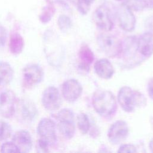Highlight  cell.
<instances>
[{"label": "cell", "instance_id": "1", "mask_svg": "<svg viewBox=\"0 0 153 153\" xmlns=\"http://www.w3.org/2000/svg\"><path fill=\"white\" fill-rule=\"evenodd\" d=\"M92 102L94 110L101 116L108 117L116 111L117 101L110 91H96L93 94Z\"/></svg>", "mask_w": 153, "mask_h": 153}, {"label": "cell", "instance_id": "2", "mask_svg": "<svg viewBox=\"0 0 153 153\" xmlns=\"http://www.w3.org/2000/svg\"><path fill=\"white\" fill-rule=\"evenodd\" d=\"M146 100L145 97L141 93L133 90L128 86L123 87L119 90L118 102L126 112H133L135 108L145 105Z\"/></svg>", "mask_w": 153, "mask_h": 153}, {"label": "cell", "instance_id": "3", "mask_svg": "<svg viewBox=\"0 0 153 153\" xmlns=\"http://www.w3.org/2000/svg\"><path fill=\"white\" fill-rule=\"evenodd\" d=\"M97 42L100 48L110 57L117 56L123 50L121 41L111 34H100L97 38Z\"/></svg>", "mask_w": 153, "mask_h": 153}, {"label": "cell", "instance_id": "4", "mask_svg": "<svg viewBox=\"0 0 153 153\" xmlns=\"http://www.w3.org/2000/svg\"><path fill=\"white\" fill-rule=\"evenodd\" d=\"M59 121L57 128L60 133L66 138H72L75 133L74 115L72 111L69 109H63L57 115Z\"/></svg>", "mask_w": 153, "mask_h": 153}, {"label": "cell", "instance_id": "5", "mask_svg": "<svg viewBox=\"0 0 153 153\" xmlns=\"http://www.w3.org/2000/svg\"><path fill=\"white\" fill-rule=\"evenodd\" d=\"M16 111L19 120L24 123L32 122L38 115L35 103L27 99H22L16 102Z\"/></svg>", "mask_w": 153, "mask_h": 153}, {"label": "cell", "instance_id": "6", "mask_svg": "<svg viewBox=\"0 0 153 153\" xmlns=\"http://www.w3.org/2000/svg\"><path fill=\"white\" fill-rule=\"evenodd\" d=\"M16 98L14 93L9 89L0 90V115L3 117L11 118L15 114Z\"/></svg>", "mask_w": 153, "mask_h": 153}, {"label": "cell", "instance_id": "7", "mask_svg": "<svg viewBox=\"0 0 153 153\" xmlns=\"http://www.w3.org/2000/svg\"><path fill=\"white\" fill-rule=\"evenodd\" d=\"M47 38L48 39H46L45 41V43L47 44L45 48L47 50L46 51L47 58L52 65L58 66L62 62L63 57V48L59 41L53 35H51Z\"/></svg>", "mask_w": 153, "mask_h": 153}, {"label": "cell", "instance_id": "8", "mask_svg": "<svg viewBox=\"0 0 153 153\" xmlns=\"http://www.w3.org/2000/svg\"><path fill=\"white\" fill-rule=\"evenodd\" d=\"M37 133L49 146L54 145L56 142L57 137L56 133V125L54 122L50 118L42 119L37 126Z\"/></svg>", "mask_w": 153, "mask_h": 153}, {"label": "cell", "instance_id": "9", "mask_svg": "<svg viewBox=\"0 0 153 153\" xmlns=\"http://www.w3.org/2000/svg\"><path fill=\"white\" fill-rule=\"evenodd\" d=\"M117 16L120 27L127 32L132 31L136 25V17L131 10L124 3L120 5L117 10Z\"/></svg>", "mask_w": 153, "mask_h": 153}, {"label": "cell", "instance_id": "10", "mask_svg": "<svg viewBox=\"0 0 153 153\" xmlns=\"http://www.w3.org/2000/svg\"><path fill=\"white\" fill-rule=\"evenodd\" d=\"M94 21L98 27L105 31L111 30L114 26L109 8L105 4L99 6L93 14Z\"/></svg>", "mask_w": 153, "mask_h": 153}, {"label": "cell", "instance_id": "11", "mask_svg": "<svg viewBox=\"0 0 153 153\" xmlns=\"http://www.w3.org/2000/svg\"><path fill=\"white\" fill-rule=\"evenodd\" d=\"M42 103L44 108L48 111L58 109L62 104V99L57 88L53 86L45 88L42 93Z\"/></svg>", "mask_w": 153, "mask_h": 153}, {"label": "cell", "instance_id": "12", "mask_svg": "<svg viewBox=\"0 0 153 153\" xmlns=\"http://www.w3.org/2000/svg\"><path fill=\"white\" fill-rule=\"evenodd\" d=\"M128 127L127 123L122 120L115 122L110 127L108 136L109 141L113 144H119L127 137Z\"/></svg>", "mask_w": 153, "mask_h": 153}, {"label": "cell", "instance_id": "13", "mask_svg": "<svg viewBox=\"0 0 153 153\" xmlns=\"http://www.w3.org/2000/svg\"><path fill=\"white\" fill-rule=\"evenodd\" d=\"M82 88L80 83L75 79L66 80L62 85V95L69 102H73L81 96Z\"/></svg>", "mask_w": 153, "mask_h": 153}, {"label": "cell", "instance_id": "14", "mask_svg": "<svg viewBox=\"0 0 153 153\" xmlns=\"http://www.w3.org/2000/svg\"><path fill=\"white\" fill-rule=\"evenodd\" d=\"M23 76L27 84L33 85L41 82L43 79L44 72L38 65L32 64L26 66L23 69Z\"/></svg>", "mask_w": 153, "mask_h": 153}, {"label": "cell", "instance_id": "15", "mask_svg": "<svg viewBox=\"0 0 153 153\" xmlns=\"http://www.w3.org/2000/svg\"><path fill=\"white\" fill-rule=\"evenodd\" d=\"M18 148L20 152H28L32 148V140L30 133L25 130L17 131L12 140Z\"/></svg>", "mask_w": 153, "mask_h": 153}, {"label": "cell", "instance_id": "16", "mask_svg": "<svg viewBox=\"0 0 153 153\" xmlns=\"http://www.w3.org/2000/svg\"><path fill=\"white\" fill-rule=\"evenodd\" d=\"M137 50L143 56L149 57L153 53V33L146 32L137 39Z\"/></svg>", "mask_w": 153, "mask_h": 153}, {"label": "cell", "instance_id": "17", "mask_svg": "<svg viewBox=\"0 0 153 153\" xmlns=\"http://www.w3.org/2000/svg\"><path fill=\"white\" fill-rule=\"evenodd\" d=\"M96 74L103 79L111 78L114 74V69L111 63L106 59L97 60L94 66Z\"/></svg>", "mask_w": 153, "mask_h": 153}, {"label": "cell", "instance_id": "18", "mask_svg": "<svg viewBox=\"0 0 153 153\" xmlns=\"http://www.w3.org/2000/svg\"><path fill=\"white\" fill-rule=\"evenodd\" d=\"M78 57L79 59V66L82 69L88 71L90 65L94 60V54L90 48L87 45H83L81 47Z\"/></svg>", "mask_w": 153, "mask_h": 153}, {"label": "cell", "instance_id": "19", "mask_svg": "<svg viewBox=\"0 0 153 153\" xmlns=\"http://www.w3.org/2000/svg\"><path fill=\"white\" fill-rule=\"evenodd\" d=\"M14 76V71L7 62H0V86L8 84Z\"/></svg>", "mask_w": 153, "mask_h": 153}, {"label": "cell", "instance_id": "20", "mask_svg": "<svg viewBox=\"0 0 153 153\" xmlns=\"http://www.w3.org/2000/svg\"><path fill=\"white\" fill-rule=\"evenodd\" d=\"M24 47V40L23 37L17 32L13 33L10 38L9 48L11 53L17 55L22 53Z\"/></svg>", "mask_w": 153, "mask_h": 153}, {"label": "cell", "instance_id": "21", "mask_svg": "<svg viewBox=\"0 0 153 153\" xmlns=\"http://www.w3.org/2000/svg\"><path fill=\"white\" fill-rule=\"evenodd\" d=\"M45 5L43 7L42 12L39 16V20L42 23L49 22L56 11V8L53 0H45Z\"/></svg>", "mask_w": 153, "mask_h": 153}, {"label": "cell", "instance_id": "22", "mask_svg": "<svg viewBox=\"0 0 153 153\" xmlns=\"http://www.w3.org/2000/svg\"><path fill=\"white\" fill-rule=\"evenodd\" d=\"M78 127L82 134H86L90 128V122L85 114L81 113L77 116Z\"/></svg>", "mask_w": 153, "mask_h": 153}, {"label": "cell", "instance_id": "23", "mask_svg": "<svg viewBox=\"0 0 153 153\" xmlns=\"http://www.w3.org/2000/svg\"><path fill=\"white\" fill-rule=\"evenodd\" d=\"M124 4L131 10L136 11H140L147 8L145 0H125Z\"/></svg>", "mask_w": 153, "mask_h": 153}, {"label": "cell", "instance_id": "24", "mask_svg": "<svg viewBox=\"0 0 153 153\" xmlns=\"http://www.w3.org/2000/svg\"><path fill=\"white\" fill-rule=\"evenodd\" d=\"M57 25L59 29L63 32L68 31L72 26V21L66 15L62 14L59 16L57 20Z\"/></svg>", "mask_w": 153, "mask_h": 153}, {"label": "cell", "instance_id": "25", "mask_svg": "<svg viewBox=\"0 0 153 153\" xmlns=\"http://www.w3.org/2000/svg\"><path fill=\"white\" fill-rule=\"evenodd\" d=\"M11 133L12 129L11 126L7 122L0 120V141L9 138Z\"/></svg>", "mask_w": 153, "mask_h": 153}, {"label": "cell", "instance_id": "26", "mask_svg": "<svg viewBox=\"0 0 153 153\" xmlns=\"http://www.w3.org/2000/svg\"><path fill=\"white\" fill-rule=\"evenodd\" d=\"M1 152H20L18 148L12 142H7L4 143L1 147Z\"/></svg>", "mask_w": 153, "mask_h": 153}, {"label": "cell", "instance_id": "27", "mask_svg": "<svg viewBox=\"0 0 153 153\" xmlns=\"http://www.w3.org/2000/svg\"><path fill=\"white\" fill-rule=\"evenodd\" d=\"M7 32L5 28L0 25V50L2 49L5 45Z\"/></svg>", "mask_w": 153, "mask_h": 153}, {"label": "cell", "instance_id": "28", "mask_svg": "<svg viewBox=\"0 0 153 153\" xmlns=\"http://www.w3.org/2000/svg\"><path fill=\"white\" fill-rule=\"evenodd\" d=\"M48 146L49 145L47 144V143L46 142H45L44 140H43L41 139H39L38 140L37 144H36L37 152H48Z\"/></svg>", "mask_w": 153, "mask_h": 153}, {"label": "cell", "instance_id": "29", "mask_svg": "<svg viewBox=\"0 0 153 153\" xmlns=\"http://www.w3.org/2000/svg\"><path fill=\"white\" fill-rule=\"evenodd\" d=\"M136 148L131 144L122 145L118 151V152H136Z\"/></svg>", "mask_w": 153, "mask_h": 153}, {"label": "cell", "instance_id": "30", "mask_svg": "<svg viewBox=\"0 0 153 153\" xmlns=\"http://www.w3.org/2000/svg\"><path fill=\"white\" fill-rule=\"evenodd\" d=\"M147 89L150 98L153 100V77L151 78L148 81Z\"/></svg>", "mask_w": 153, "mask_h": 153}, {"label": "cell", "instance_id": "31", "mask_svg": "<svg viewBox=\"0 0 153 153\" xmlns=\"http://www.w3.org/2000/svg\"><path fill=\"white\" fill-rule=\"evenodd\" d=\"M145 1L147 8H153V0H145Z\"/></svg>", "mask_w": 153, "mask_h": 153}, {"label": "cell", "instance_id": "32", "mask_svg": "<svg viewBox=\"0 0 153 153\" xmlns=\"http://www.w3.org/2000/svg\"><path fill=\"white\" fill-rule=\"evenodd\" d=\"M149 148H150V149L151 150V151L153 152V139L150 141Z\"/></svg>", "mask_w": 153, "mask_h": 153}, {"label": "cell", "instance_id": "33", "mask_svg": "<svg viewBox=\"0 0 153 153\" xmlns=\"http://www.w3.org/2000/svg\"><path fill=\"white\" fill-rule=\"evenodd\" d=\"M150 122H151V126H152V129H153V117L151 118Z\"/></svg>", "mask_w": 153, "mask_h": 153}, {"label": "cell", "instance_id": "34", "mask_svg": "<svg viewBox=\"0 0 153 153\" xmlns=\"http://www.w3.org/2000/svg\"><path fill=\"white\" fill-rule=\"evenodd\" d=\"M116 1H122V0H116Z\"/></svg>", "mask_w": 153, "mask_h": 153}]
</instances>
